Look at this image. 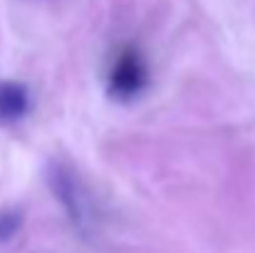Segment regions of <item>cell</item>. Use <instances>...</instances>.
<instances>
[{
  "mask_svg": "<svg viewBox=\"0 0 255 253\" xmlns=\"http://www.w3.org/2000/svg\"><path fill=\"white\" fill-rule=\"evenodd\" d=\"M146 84H149V67L144 55L134 45L122 47L107 72V94L117 102H131L146 89Z\"/></svg>",
  "mask_w": 255,
  "mask_h": 253,
  "instance_id": "6da1fadb",
  "label": "cell"
},
{
  "mask_svg": "<svg viewBox=\"0 0 255 253\" xmlns=\"http://www.w3.org/2000/svg\"><path fill=\"white\" fill-rule=\"evenodd\" d=\"M47 181H50V189L52 194L60 199V204L67 209L70 219L85 229L87 221V206H85V194H82V186L77 181V176L65 167V164H50V171H47Z\"/></svg>",
  "mask_w": 255,
  "mask_h": 253,
  "instance_id": "7a4b0ae2",
  "label": "cell"
},
{
  "mask_svg": "<svg viewBox=\"0 0 255 253\" xmlns=\"http://www.w3.org/2000/svg\"><path fill=\"white\" fill-rule=\"evenodd\" d=\"M30 109V89L17 80H0V124L20 122Z\"/></svg>",
  "mask_w": 255,
  "mask_h": 253,
  "instance_id": "3957f363",
  "label": "cell"
},
{
  "mask_svg": "<svg viewBox=\"0 0 255 253\" xmlns=\"http://www.w3.org/2000/svg\"><path fill=\"white\" fill-rule=\"evenodd\" d=\"M22 226V214L15 209H5L0 211V244L10 241Z\"/></svg>",
  "mask_w": 255,
  "mask_h": 253,
  "instance_id": "277c9868",
  "label": "cell"
}]
</instances>
